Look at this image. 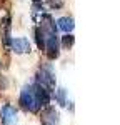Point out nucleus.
I'll return each instance as SVG.
<instances>
[{"label":"nucleus","instance_id":"12","mask_svg":"<svg viewBox=\"0 0 120 125\" xmlns=\"http://www.w3.org/2000/svg\"><path fill=\"white\" fill-rule=\"evenodd\" d=\"M9 87V82H7V78L3 77V73L0 72V90H5Z\"/></svg>","mask_w":120,"mask_h":125},{"label":"nucleus","instance_id":"5","mask_svg":"<svg viewBox=\"0 0 120 125\" xmlns=\"http://www.w3.org/2000/svg\"><path fill=\"white\" fill-rule=\"evenodd\" d=\"M33 95H35V102L39 108H45L50 104V92L45 90L43 87H40L39 83H33Z\"/></svg>","mask_w":120,"mask_h":125},{"label":"nucleus","instance_id":"13","mask_svg":"<svg viewBox=\"0 0 120 125\" xmlns=\"http://www.w3.org/2000/svg\"><path fill=\"white\" fill-rule=\"evenodd\" d=\"M50 5L59 9V7H62V0H50Z\"/></svg>","mask_w":120,"mask_h":125},{"label":"nucleus","instance_id":"2","mask_svg":"<svg viewBox=\"0 0 120 125\" xmlns=\"http://www.w3.org/2000/svg\"><path fill=\"white\" fill-rule=\"evenodd\" d=\"M19 104L25 112H32V114L39 112V107H37V102H35V95H33V87L32 85H25L22 88Z\"/></svg>","mask_w":120,"mask_h":125},{"label":"nucleus","instance_id":"4","mask_svg":"<svg viewBox=\"0 0 120 125\" xmlns=\"http://www.w3.org/2000/svg\"><path fill=\"white\" fill-rule=\"evenodd\" d=\"M60 114L55 110V107H45L40 112V124L42 125H59Z\"/></svg>","mask_w":120,"mask_h":125},{"label":"nucleus","instance_id":"14","mask_svg":"<svg viewBox=\"0 0 120 125\" xmlns=\"http://www.w3.org/2000/svg\"><path fill=\"white\" fill-rule=\"evenodd\" d=\"M33 3H42V0H32Z\"/></svg>","mask_w":120,"mask_h":125},{"label":"nucleus","instance_id":"7","mask_svg":"<svg viewBox=\"0 0 120 125\" xmlns=\"http://www.w3.org/2000/svg\"><path fill=\"white\" fill-rule=\"evenodd\" d=\"M10 48L15 52V53H30V43L27 39L20 37V39H12V43H10Z\"/></svg>","mask_w":120,"mask_h":125},{"label":"nucleus","instance_id":"11","mask_svg":"<svg viewBox=\"0 0 120 125\" xmlns=\"http://www.w3.org/2000/svg\"><path fill=\"white\" fill-rule=\"evenodd\" d=\"M73 42H75V37H73L72 33H65V35L62 37V45L65 48H70L73 45Z\"/></svg>","mask_w":120,"mask_h":125},{"label":"nucleus","instance_id":"1","mask_svg":"<svg viewBox=\"0 0 120 125\" xmlns=\"http://www.w3.org/2000/svg\"><path fill=\"white\" fill-rule=\"evenodd\" d=\"M35 83H39L40 87H43L45 90L53 92L55 90V73L50 65H42L37 72V80Z\"/></svg>","mask_w":120,"mask_h":125},{"label":"nucleus","instance_id":"9","mask_svg":"<svg viewBox=\"0 0 120 125\" xmlns=\"http://www.w3.org/2000/svg\"><path fill=\"white\" fill-rule=\"evenodd\" d=\"M53 97H55V100H57V104L62 107L67 105V90L65 88H57V90H53Z\"/></svg>","mask_w":120,"mask_h":125},{"label":"nucleus","instance_id":"3","mask_svg":"<svg viewBox=\"0 0 120 125\" xmlns=\"http://www.w3.org/2000/svg\"><path fill=\"white\" fill-rule=\"evenodd\" d=\"M45 33V32H43ZM45 52L49 60H55L60 55V47H59V39L57 33H45Z\"/></svg>","mask_w":120,"mask_h":125},{"label":"nucleus","instance_id":"10","mask_svg":"<svg viewBox=\"0 0 120 125\" xmlns=\"http://www.w3.org/2000/svg\"><path fill=\"white\" fill-rule=\"evenodd\" d=\"M35 42L40 50H45V33L40 27H35Z\"/></svg>","mask_w":120,"mask_h":125},{"label":"nucleus","instance_id":"6","mask_svg":"<svg viewBox=\"0 0 120 125\" xmlns=\"http://www.w3.org/2000/svg\"><path fill=\"white\" fill-rule=\"evenodd\" d=\"M0 118H2V125H17V110L12 105L5 104L0 110Z\"/></svg>","mask_w":120,"mask_h":125},{"label":"nucleus","instance_id":"8","mask_svg":"<svg viewBox=\"0 0 120 125\" xmlns=\"http://www.w3.org/2000/svg\"><path fill=\"white\" fill-rule=\"evenodd\" d=\"M59 29L63 30L65 33H70L72 30H73V27H75V23H73V19L72 17H62V19H59Z\"/></svg>","mask_w":120,"mask_h":125}]
</instances>
